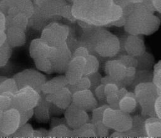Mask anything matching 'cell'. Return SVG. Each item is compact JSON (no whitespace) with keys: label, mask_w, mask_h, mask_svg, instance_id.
<instances>
[{"label":"cell","mask_w":161,"mask_h":138,"mask_svg":"<svg viewBox=\"0 0 161 138\" xmlns=\"http://www.w3.org/2000/svg\"><path fill=\"white\" fill-rule=\"evenodd\" d=\"M86 29L84 36L87 39L88 50L104 58H112L119 53L121 42L116 35L101 27L94 26Z\"/></svg>","instance_id":"obj_1"},{"label":"cell","mask_w":161,"mask_h":138,"mask_svg":"<svg viewBox=\"0 0 161 138\" xmlns=\"http://www.w3.org/2000/svg\"><path fill=\"white\" fill-rule=\"evenodd\" d=\"M34 12L28 19V26L40 29L50 19L60 16L61 8L67 4L65 0H32Z\"/></svg>","instance_id":"obj_2"},{"label":"cell","mask_w":161,"mask_h":138,"mask_svg":"<svg viewBox=\"0 0 161 138\" xmlns=\"http://www.w3.org/2000/svg\"><path fill=\"white\" fill-rule=\"evenodd\" d=\"M134 95L138 104L142 109V116H155L153 105L156 98L161 95V90L158 89L151 82H143L136 85L134 87Z\"/></svg>","instance_id":"obj_3"},{"label":"cell","mask_w":161,"mask_h":138,"mask_svg":"<svg viewBox=\"0 0 161 138\" xmlns=\"http://www.w3.org/2000/svg\"><path fill=\"white\" fill-rule=\"evenodd\" d=\"M102 122L109 129L126 132L132 127V117L119 109L106 108L103 113Z\"/></svg>","instance_id":"obj_4"},{"label":"cell","mask_w":161,"mask_h":138,"mask_svg":"<svg viewBox=\"0 0 161 138\" xmlns=\"http://www.w3.org/2000/svg\"><path fill=\"white\" fill-rule=\"evenodd\" d=\"M69 33L70 28L67 25L52 21L45 26L40 38L49 46L55 47L66 43Z\"/></svg>","instance_id":"obj_5"},{"label":"cell","mask_w":161,"mask_h":138,"mask_svg":"<svg viewBox=\"0 0 161 138\" xmlns=\"http://www.w3.org/2000/svg\"><path fill=\"white\" fill-rule=\"evenodd\" d=\"M41 93L29 86L18 88L12 96V107L18 110L33 109L39 103Z\"/></svg>","instance_id":"obj_6"},{"label":"cell","mask_w":161,"mask_h":138,"mask_svg":"<svg viewBox=\"0 0 161 138\" xmlns=\"http://www.w3.org/2000/svg\"><path fill=\"white\" fill-rule=\"evenodd\" d=\"M13 78L14 79L18 88L29 86L41 93L42 85L47 80L45 75L35 69H25L15 74Z\"/></svg>","instance_id":"obj_7"},{"label":"cell","mask_w":161,"mask_h":138,"mask_svg":"<svg viewBox=\"0 0 161 138\" xmlns=\"http://www.w3.org/2000/svg\"><path fill=\"white\" fill-rule=\"evenodd\" d=\"M53 66L54 72L64 73L69 62L72 58V52L67 43L58 46L52 47L48 56Z\"/></svg>","instance_id":"obj_8"},{"label":"cell","mask_w":161,"mask_h":138,"mask_svg":"<svg viewBox=\"0 0 161 138\" xmlns=\"http://www.w3.org/2000/svg\"><path fill=\"white\" fill-rule=\"evenodd\" d=\"M20 125L19 111L11 107L4 112L0 117V137L11 136Z\"/></svg>","instance_id":"obj_9"},{"label":"cell","mask_w":161,"mask_h":138,"mask_svg":"<svg viewBox=\"0 0 161 138\" xmlns=\"http://www.w3.org/2000/svg\"><path fill=\"white\" fill-rule=\"evenodd\" d=\"M65 124L72 129H75L90 121L87 112L72 103L64 112Z\"/></svg>","instance_id":"obj_10"},{"label":"cell","mask_w":161,"mask_h":138,"mask_svg":"<svg viewBox=\"0 0 161 138\" xmlns=\"http://www.w3.org/2000/svg\"><path fill=\"white\" fill-rule=\"evenodd\" d=\"M72 103L86 112H91L99 105L97 99L90 89L73 93L72 95Z\"/></svg>","instance_id":"obj_11"},{"label":"cell","mask_w":161,"mask_h":138,"mask_svg":"<svg viewBox=\"0 0 161 138\" xmlns=\"http://www.w3.org/2000/svg\"><path fill=\"white\" fill-rule=\"evenodd\" d=\"M86 58L82 56L72 57L64 72L68 84H74L84 76Z\"/></svg>","instance_id":"obj_12"},{"label":"cell","mask_w":161,"mask_h":138,"mask_svg":"<svg viewBox=\"0 0 161 138\" xmlns=\"http://www.w3.org/2000/svg\"><path fill=\"white\" fill-rule=\"evenodd\" d=\"M72 93L65 87L53 93L45 95V100L56 107L65 110L72 103Z\"/></svg>","instance_id":"obj_13"},{"label":"cell","mask_w":161,"mask_h":138,"mask_svg":"<svg viewBox=\"0 0 161 138\" xmlns=\"http://www.w3.org/2000/svg\"><path fill=\"white\" fill-rule=\"evenodd\" d=\"M121 43L128 55L136 57L145 52V43L140 35L129 34L125 38Z\"/></svg>","instance_id":"obj_14"},{"label":"cell","mask_w":161,"mask_h":138,"mask_svg":"<svg viewBox=\"0 0 161 138\" xmlns=\"http://www.w3.org/2000/svg\"><path fill=\"white\" fill-rule=\"evenodd\" d=\"M104 71L106 75L111 77L122 87L121 81L125 76L126 67L119 60L115 59L107 61L104 65Z\"/></svg>","instance_id":"obj_15"},{"label":"cell","mask_w":161,"mask_h":138,"mask_svg":"<svg viewBox=\"0 0 161 138\" xmlns=\"http://www.w3.org/2000/svg\"><path fill=\"white\" fill-rule=\"evenodd\" d=\"M6 40V41L13 48L20 47L26 43V34L23 29L15 27L9 26L5 30Z\"/></svg>","instance_id":"obj_16"},{"label":"cell","mask_w":161,"mask_h":138,"mask_svg":"<svg viewBox=\"0 0 161 138\" xmlns=\"http://www.w3.org/2000/svg\"><path fill=\"white\" fill-rule=\"evenodd\" d=\"M52 48V46L47 45L42 38H35L30 44V56L33 60L41 57H48Z\"/></svg>","instance_id":"obj_17"},{"label":"cell","mask_w":161,"mask_h":138,"mask_svg":"<svg viewBox=\"0 0 161 138\" xmlns=\"http://www.w3.org/2000/svg\"><path fill=\"white\" fill-rule=\"evenodd\" d=\"M33 12L34 6L32 0H18L13 6L9 8L6 16H13L21 13L29 19Z\"/></svg>","instance_id":"obj_18"},{"label":"cell","mask_w":161,"mask_h":138,"mask_svg":"<svg viewBox=\"0 0 161 138\" xmlns=\"http://www.w3.org/2000/svg\"><path fill=\"white\" fill-rule=\"evenodd\" d=\"M50 103L45 100V95L41 93V98L38 105L33 109V115L40 123H47L50 119Z\"/></svg>","instance_id":"obj_19"},{"label":"cell","mask_w":161,"mask_h":138,"mask_svg":"<svg viewBox=\"0 0 161 138\" xmlns=\"http://www.w3.org/2000/svg\"><path fill=\"white\" fill-rule=\"evenodd\" d=\"M68 82L65 75L55 77L50 80H47L42 86L41 93L48 95L57 92L61 88L67 87Z\"/></svg>","instance_id":"obj_20"},{"label":"cell","mask_w":161,"mask_h":138,"mask_svg":"<svg viewBox=\"0 0 161 138\" xmlns=\"http://www.w3.org/2000/svg\"><path fill=\"white\" fill-rule=\"evenodd\" d=\"M144 130L146 137H160L161 136V121L160 119L152 116L144 120Z\"/></svg>","instance_id":"obj_21"},{"label":"cell","mask_w":161,"mask_h":138,"mask_svg":"<svg viewBox=\"0 0 161 138\" xmlns=\"http://www.w3.org/2000/svg\"><path fill=\"white\" fill-rule=\"evenodd\" d=\"M138 102L133 92H128L120 99L118 103V109L128 114L133 113L136 109Z\"/></svg>","instance_id":"obj_22"},{"label":"cell","mask_w":161,"mask_h":138,"mask_svg":"<svg viewBox=\"0 0 161 138\" xmlns=\"http://www.w3.org/2000/svg\"><path fill=\"white\" fill-rule=\"evenodd\" d=\"M9 26H15L25 31L28 26V18L21 13L13 16H6V27Z\"/></svg>","instance_id":"obj_23"},{"label":"cell","mask_w":161,"mask_h":138,"mask_svg":"<svg viewBox=\"0 0 161 138\" xmlns=\"http://www.w3.org/2000/svg\"><path fill=\"white\" fill-rule=\"evenodd\" d=\"M72 137H96L94 124L88 122L80 127L72 130Z\"/></svg>","instance_id":"obj_24"},{"label":"cell","mask_w":161,"mask_h":138,"mask_svg":"<svg viewBox=\"0 0 161 138\" xmlns=\"http://www.w3.org/2000/svg\"><path fill=\"white\" fill-rule=\"evenodd\" d=\"M47 137H72V129L65 123L60 124L52 127Z\"/></svg>","instance_id":"obj_25"},{"label":"cell","mask_w":161,"mask_h":138,"mask_svg":"<svg viewBox=\"0 0 161 138\" xmlns=\"http://www.w3.org/2000/svg\"><path fill=\"white\" fill-rule=\"evenodd\" d=\"M137 65L136 68L138 70H150L153 66L154 58L148 52H144L142 55L136 56Z\"/></svg>","instance_id":"obj_26"},{"label":"cell","mask_w":161,"mask_h":138,"mask_svg":"<svg viewBox=\"0 0 161 138\" xmlns=\"http://www.w3.org/2000/svg\"><path fill=\"white\" fill-rule=\"evenodd\" d=\"M84 75H88L98 72L99 62L97 58L92 54H89L86 58Z\"/></svg>","instance_id":"obj_27"},{"label":"cell","mask_w":161,"mask_h":138,"mask_svg":"<svg viewBox=\"0 0 161 138\" xmlns=\"http://www.w3.org/2000/svg\"><path fill=\"white\" fill-rule=\"evenodd\" d=\"M33 60L35 65L38 71L46 73L47 74H52L55 73L52 64L48 57H41Z\"/></svg>","instance_id":"obj_28"},{"label":"cell","mask_w":161,"mask_h":138,"mask_svg":"<svg viewBox=\"0 0 161 138\" xmlns=\"http://www.w3.org/2000/svg\"><path fill=\"white\" fill-rule=\"evenodd\" d=\"M67 87L70 90L71 93H73L77 91L90 89L91 82L88 77L84 75L74 84H68Z\"/></svg>","instance_id":"obj_29"},{"label":"cell","mask_w":161,"mask_h":138,"mask_svg":"<svg viewBox=\"0 0 161 138\" xmlns=\"http://www.w3.org/2000/svg\"><path fill=\"white\" fill-rule=\"evenodd\" d=\"M128 92L127 89L125 87H119L118 91L112 95L106 98V103L113 109H118V103L120 99Z\"/></svg>","instance_id":"obj_30"},{"label":"cell","mask_w":161,"mask_h":138,"mask_svg":"<svg viewBox=\"0 0 161 138\" xmlns=\"http://www.w3.org/2000/svg\"><path fill=\"white\" fill-rule=\"evenodd\" d=\"M18 90V85L13 77L7 78L0 83V93H11L14 94Z\"/></svg>","instance_id":"obj_31"},{"label":"cell","mask_w":161,"mask_h":138,"mask_svg":"<svg viewBox=\"0 0 161 138\" xmlns=\"http://www.w3.org/2000/svg\"><path fill=\"white\" fill-rule=\"evenodd\" d=\"M152 80V73L150 70H136L134 81L131 85L135 87L136 85L143 82H151Z\"/></svg>","instance_id":"obj_32"},{"label":"cell","mask_w":161,"mask_h":138,"mask_svg":"<svg viewBox=\"0 0 161 138\" xmlns=\"http://www.w3.org/2000/svg\"><path fill=\"white\" fill-rule=\"evenodd\" d=\"M34 129L31 124L26 123L21 125L17 130L10 136L16 137H33Z\"/></svg>","instance_id":"obj_33"},{"label":"cell","mask_w":161,"mask_h":138,"mask_svg":"<svg viewBox=\"0 0 161 138\" xmlns=\"http://www.w3.org/2000/svg\"><path fill=\"white\" fill-rule=\"evenodd\" d=\"M12 53V48L6 41L0 46V68L5 66Z\"/></svg>","instance_id":"obj_34"},{"label":"cell","mask_w":161,"mask_h":138,"mask_svg":"<svg viewBox=\"0 0 161 138\" xmlns=\"http://www.w3.org/2000/svg\"><path fill=\"white\" fill-rule=\"evenodd\" d=\"M136 70L137 69L133 66L126 67L125 76L121 81L122 87H130L132 85L135 77Z\"/></svg>","instance_id":"obj_35"},{"label":"cell","mask_w":161,"mask_h":138,"mask_svg":"<svg viewBox=\"0 0 161 138\" xmlns=\"http://www.w3.org/2000/svg\"><path fill=\"white\" fill-rule=\"evenodd\" d=\"M13 93H0V110L4 112L12 107Z\"/></svg>","instance_id":"obj_36"},{"label":"cell","mask_w":161,"mask_h":138,"mask_svg":"<svg viewBox=\"0 0 161 138\" xmlns=\"http://www.w3.org/2000/svg\"><path fill=\"white\" fill-rule=\"evenodd\" d=\"M109 106L107 104H102L100 106L96 107L95 109H94L92 110V116H91V122L92 124L98 122V121H102L103 113L105 110V109Z\"/></svg>","instance_id":"obj_37"},{"label":"cell","mask_w":161,"mask_h":138,"mask_svg":"<svg viewBox=\"0 0 161 138\" xmlns=\"http://www.w3.org/2000/svg\"><path fill=\"white\" fill-rule=\"evenodd\" d=\"M152 82L158 89L161 90V62L158 61L153 66Z\"/></svg>","instance_id":"obj_38"},{"label":"cell","mask_w":161,"mask_h":138,"mask_svg":"<svg viewBox=\"0 0 161 138\" xmlns=\"http://www.w3.org/2000/svg\"><path fill=\"white\" fill-rule=\"evenodd\" d=\"M116 59L119 60L126 67L133 66L136 67L137 65V59L135 56L125 54L119 55Z\"/></svg>","instance_id":"obj_39"},{"label":"cell","mask_w":161,"mask_h":138,"mask_svg":"<svg viewBox=\"0 0 161 138\" xmlns=\"http://www.w3.org/2000/svg\"><path fill=\"white\" fill-rule=\"evenodd\" d=\"M96 137L109 136V128L107 127L102 121H98L93 124Z\"/></svg>","instance_id":"obj_40"},{"label":"cell","mask_w":161,"mask_h":138,"mask_svg":"<svg viewBox=\"0 0 161 138\" xmlns=\"http://www.w3.org/2000/svg\"><path fill=\"white\" fill-rule=\"evenodd\" d=\"M93 93L97 99L98 104H104L106 103V95L104 93V85L101 83L94 90Z\"/></svg>","instance_id":"obj_41"},{"label":"cell","mask_w":161,"mask_h":138,"mask_svg":"<svg viewBox=\"0 0 161 138\" xmlns=\"http://www.w3.org/2000/svg\"><path fill=\"white\" fill-rule=\"evenodd\" d=\"M60 17L64 18L70 22H75L76 19L74 17L72 13V7L71 5L69 4H65L60 10Z\"/></svg>","instance_id":"obj_42"},{"label":"cell","mask_w":161,"mask_h":138,"mask_svg":"<svg viewBox=\"0 0 161 138\" xmlns=\"http://www.w3.org/2000/svg\"><path fill=\"white\" fill-rule=\"evenodd\" d=\"M6 15L0 11V46L6 42Z\"/></svg>","instance_id":"obj_43"},{"label":"cell","mask_w":161,"mask_h":138,"mask_svg":"<svg viewBox=\"0 0 161 138\" xmlns=\"http://www.w3.org/2000/svg\"><path fill=\"white\" fill-rule=\"evenodd\" d=\"M88 77L90 82H91V87H90V90L93 92V90L98 86L101 83V78L102 76L98 72H95L94 73L86 75Z\"/></svg>","instance_id":"obj_44"},{"label":"cell","mask_w":161,"mask_h":138,"mask_svg":"<svg viewBox=\"0 0 161 138\" xmlns=\"http://www.w3.org/2000/svg\"><path fill=\"white\" fill-rule=\"evenodd\" d=\"M119 86H118L117 84L114 83H108L104 85V93L106 95V97L113 95L114 93H116L119 88Z\"/></svg>","instance_id":"obj_45"},{"label":"cell","mask_w":161,"mask_h":138,"mask_svg":"<svg viewBox=\"0 0 161 138\" xmlns=\"http://www.w3.org/2000/svg\"><path fill=\"white\" fill-rule=\"evenodd\" d=\"M20 115V125L25 124L33 116V109L28 110H18Z\"/></svg>","instance_id":"obj_46"},{"label":"cell","mask_w":161,"mask_h":138,"mask_svg":"<svg viewBox=\"0 0 161 138\" xmlns=\"http://www.w3.org/2000/svg\"><path fill=\"white\" fill-rule=\"evenodd\" d=\"M89 54V50L85 46H80L77 48L73 53H72V57L74 56H82L86 58Z\"/></svg>","instance_id":"obj_47"},{"label":"cell","mask_w":161,"mask_h":138,"mask_svg":"<svg viewBox=\"0 0 161 138\" xmlns=\"http://www.w3.org/2000/svg\"><path fill=\"white\" fill-rule=\"evenodd\" d=\"M153 111L155 116L161 119V95L158 96L154 102Z\"/></svg>","instance_id":"obj_48"},{"label":"cell","mask_w":161,"mask_h":138,"mask_svg":"<svg viewBox=\"0 0 161 138\" xmlns=\"http://www.w3.org/2000/svg\"><path fill=\"white\" fill-rule=\"evenodd\" d=\"M126 17L124 15H122L121 17H119L116 20H115V21L111 22V23H109L108 26H116V27L124 26L125 23H126Z\"/></svg>","instance_id":"obj_49"},{"label":"cell","mask_w":161,"mask_h":138,"mask_svg":"<svg viewBox=\"0 0 161 138\" xmlns=\"http://www.w3.org/2000/svg\"><path fill=\"white\" fill-rule=\"evenodd\" d=\"M151 3L155 11L160 13L161 11V0H151Z\"/></svg>","instance_id":"obj_50"},{"label":"cell","mask_w":161,"mask_h":138,"mask_svg":"<svg viewBox=\"0 0 161 138\" xmlns=\"http://www.w3.org/2000/svg\"><path fill=\"white\" fill-rule=\"evenodd\" d=\"M110 137H125V132H119V131H114L113 134H111L110 135Z\"/></svg>","instance_id":"obj_51"},{"label":"cell","mask_w":161,"mask_h":138,"mask_svg":"<svg viewBox=\"0 0 161 138\" xmlns=\"http://www.w3.org/2000/svg\"><path fill=\"white\" fill-rule=\"evenodd\" d=\"M4 1L8 3V4L9 5L10 7H11V6H13L18 0H4Z\"/></svg>","instance_id":"obj_52"},{"label":"cell","mask_w":161,"mask_h":138,"mask_svg":"<svg viewBox=\"0 0 161 138\" xmlns=\"http://www.w3.org/2000/svg\"><path fill=\"white\" fill-rule=\"evenodd\" d=\"M8 77H5V76H0V83L3 82L4 80H6Z\"/></svg>","instance_id":"obj_53"},{"label":"cell","mask_w":161,"mask_h":138,"mask_svg":"<svg viewBox=\"0 0 161 138\" xmlns=\"http://www.w3.org/2000/svg\"><path fill=\"white\" fill-rule=\"evenodd\" d=\"M2 113H3V112H2V111H1V110H0V117H1V115H2Z\"/></svg>","instance_id":"obj_54"}]
</instances>
